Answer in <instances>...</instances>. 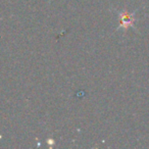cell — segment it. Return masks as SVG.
Segmentation results:
<instances>
[{
  "mask_svg": "<svg viewBox=\"0 0 149 149\" xmlns=\"http://www.w3.org/2000/svg\"><path fill=\"white\" fill-rule=\"evenodd\" d=\"M118 17H120V27L122 29L127 30L128 28L133 27L134 23L136 21L135 19V13H130L127 10H123L118 13Z\"/></svg>",
  "mask_w": 149,
  "mask_h": 149,
  "instance_id": "1",
  "label": "cell"
}]
</instances>
